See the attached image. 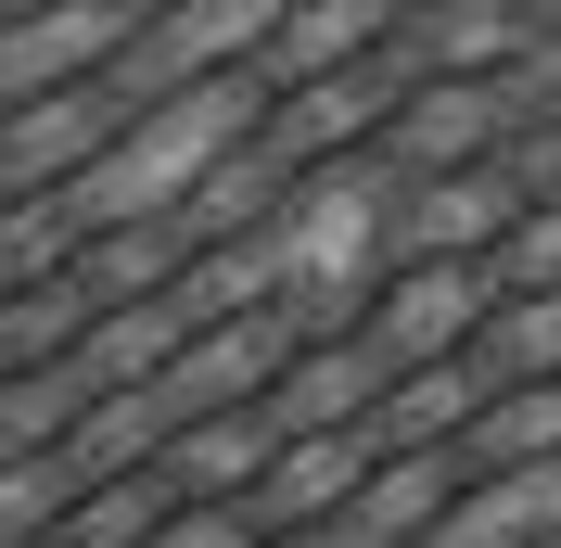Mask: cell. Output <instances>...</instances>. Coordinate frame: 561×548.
Here are the masks:
<instances>
[{
  "mask_svg": "<svg viewBox=\"0 0 561 548\" xmlns=\"http://www.w3.org/2000/svg\"><path fill=\"white\" fill-rule=\"evenodd\" d=\"M0 548H561V13L13 0Z\"/></svg>",
  "mask_w": 561,
  "mask_h": 548,
  "instance_id": "obj_1",
  "label": "cell"
}]
</instances>
